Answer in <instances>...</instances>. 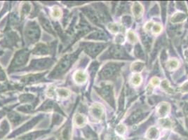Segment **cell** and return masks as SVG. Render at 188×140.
I'll return each mask as SVG.
<instances>
[{
  "label": "cell",
  "mask_w": 188,
  "mask_h": 140,
  "mask_svg": "<svg viewBox=\"0 0 188 140\" xmlns=\"http://www.w3.org/2000/svg\"><path fill=\"white\" fill-rule=\"evenodd\" d=\"M133 79H134V83H136V82H138V81H140V77H139V76H134ZM139 82H140V81H139Z\"/></svg>",
  "instance_id": "5b68a950"
},
{
  "label": "cell",
  "mask_w": 188,
  "mask_h": 140,
  "mask_svg": "<svg viewBox=\"0 0 188 140\" xmlns=\"http://www.w3.org/2000/svg\"><path fill=\"white\" fill-rule=\"evenodd\" d=\"M51 14H52L54 18H59L61 15V11L58 8H54Z\"/></svg>",
  "instance_id": "3957f363"
},
{
  "label": "cell",
  "mask_w": 188,
  "mask_h": 140,
  "mask_svg": "<svg viewBox=\"0 0 188 140\" xmlns=\"http://www.w3.org/2000/svg\"><path fill=\"white\" fill-rule=\"evenodd\" d=\"M75 123H76L77 125L81 126V125H83V124H84V117H83V116H77Z\"/></svg>",
  "instance_id": "277c9868"
},
{
  "label": "cell",
  "mask_w": 188,
  "mask_h": 140,
  "mask_svg": "<svg viewBox=\"0 0 188 140\" xmlns=\"http://www.w3.org/2000/svg\"><path fill=\"white\" fill-rule=\"evenodd\" d=\"M58 94L61 97H67V96L70 95V92L66 89L64 88H59L58 89Z\"/></svg>",
  "instance_id": "7a4b0ae2"
},
{
  "label": "cell",
  "mask_w": 188,
  "mask_h": 140,
  "mask_svg": "<svg viewBox=\"0 0 188 140\" xmlns=\"http://www.w3.org/2000/svg\"><path fill=\"white\" fill-rule=\"evenodd\" d=\"M86 78H87V76L82 72H77L76 74L75 75V80L78 83L84 82V81H85Z\"/></svg>",
  "instance_id": "6da1fadb"
}]
</instances>
